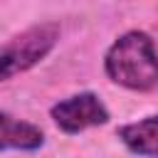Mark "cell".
<instances>
[{
	"mask_svg": "<svg viewBox=\"0 0 158 158\" xmlns=\"http://www.w3.org/2000/svg\"><path fill=\"white\" fill-rule=\"evenodd\" d=\"M106 77L128 91H151L158 86V47L143 30H128L111 42L104 54Z\"/></svg>",
	"mask_w": 158,
	"mask_h": 158,
	"instance_id": "obj_1",
	"label": "cell"
},
{
	"mask_svg": "<svg viewBox=\"0 0 158 158\" xmlns=\"http://www.w3.org/2000/svg\"><path fill=\"white\" fill-rule=\"evenodd\" d=\"M59 35L62 30L57 22H40L10 37L0 47V84L37 67L57 47Z\"/></svg>",
	"mask_w": 158,
	"mask_h": 158,
	"instance_id": "obj_2",
	"label": "cell"
},
{
	"mask_svg": "<svg viewBox=\"0 0 158 158\" xmlns=\"http://www.w3.org/2000/svg\"><path fill=\"white\" fill-rule=\"evenodd\" d=\"M49 116L59 131L74 136L86 128L104 126L109 121V109L94 91H81V94H74V96L57 101L49 109Z\"/></svg>",
	"mask_w": 158,
	"mask_h": 158,
	"instance_id": "obj_3",
	"label": "cell"
},
{
	"mask_svg": "<svg viewBox=\"0 0 158 158\" xmlns=\"http://www.w3.org/2000/svg\"><path fill=\"white\" fill-rule=\"evenodd\" d=\"M44 133L40 126L0 111V151H40Z\"/></svg>",
	"mask_w": 158,
	"mask_h": 158,
	"instance_id": "obj_4",
	"label": "cell"
},
{
	"mask_svg": "<svg viewBox=\"0 0 158 158\" xmlns=\"http://www.w3.org/2000/svg\"><path fill=\"white\" fill-rule=\"evenodd\" d=\"M116 136L136 156H158V114L123 123Z\"/></svg>",
	"mask_w": 158,
	"mask_h": 158,
	"instance_id": "obj_5",
	"label": "cell"
}]
</instances>
